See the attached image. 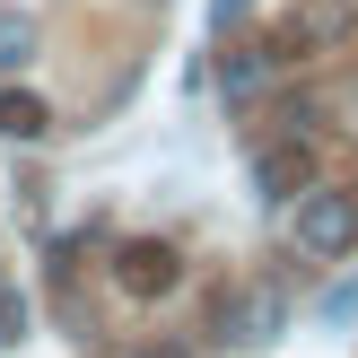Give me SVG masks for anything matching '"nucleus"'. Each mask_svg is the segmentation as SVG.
Segmentation results:
<instances>
[{
    "instance_id": "obj_1",
    "label": "nucleus",
    "mask_w": 358,
    "mask_h": 358,
    "mask_svg": "<svg viewBox=\"0 0 358 358\" xmlns=\"http://www.w3.org/2000/svg\"><path fill=\"white\" fill-rule=\"evenodd\" d=\"M289 236H297L306 262H341L350 245H358V192L350 184H306L289 201Z\"/></svg>"
},
{
    "instance_id": "obj_2",
    "label": "nucleus",
    "mask_w": 358,
    "mask_h": 358,
    "mask_svg": "<svg viewBox=\"0 0 358 358\" xmlns=\"http://www.w3.org/2000/svg\"><path fill=\"white\" fill-rule=\"evenodd\" d=\"M114 280H122V297H166L175 280H184V254L157 245V236H131V245L114 254Z\"/></svg>"
},
{
    "instance_id": "obj_3",
    "label": "nucleus",
    "mask_w": 358,
    "mask_h": 358,
    "mask_svg": "<svg viewBox=\"0 0 358 358\" xmlns=\"http://www.w3.org/2000/svg\"><path fill=\"white\" fill-rule=\"evenodd\" d=\"M271 324H280V289H245L210 306V332H227V341H271Z\"/></svg>"
},
{
    "instance_id": "obj_4",
    "label": "nucleus",
    "mask_w": 358,
    "mask_h": 358,
    "mask_svg": "<svg viewBox=\"0 0 358 358\" xmlns=\"http://www.w3.org/2000/svg\"><path fill=\"white\" fill-rule=\"evenodd\" d=\"M306 175H315V166H306V140H280V149L254 157V184L271 192V201H297V192H306Z\"/></svg>"
},
{
    "instance_id": "obj_5",
    "label": "nucleus",
    "mask_w": 358,
    "mask_h": 358,
    "mask_svg": "<svg viewBox=\"0 0 358 358\" xmlns=\"http://www.w3.org/2000/svg\"><path fill=\"white\" fill-rule=\"evenodd\" d=\"M350 35H358V0H306L289 44H350Z\"/></svg>"
},
{
    "instance_id": "obj_6",
    "label": "nucleus",
    "mask_w": 358,
    "mask_h": 358,
    "mask_svg": "<svg viewBox=\"0 0 358 358\" xmlns=\"http://www.w3.org/2000/svg\"><path fill=\"white\" fill-rule=\"evenodd\" d=\"M0 131H9V140H44L52 131V105L35 96V87H0Z\"/></svg>"
},
{
    "instance_id": "obj_7",
    "label": "nucleus",
    "mask_w": 358,
    "mask_h": 358,
    "mask_svg": "<svg viewBox=\"0 0 358 358\" xmlns=\"http://www.w3.org/2000/svg\"><path fill=\"white\" fill-rule=\"evenodd\" d=\"M27 52H35V17L27 9H0V70H17Z\"/></svg>"
},
{
    "instance_id": "obj_8",
    "label": "nucleus",
    "mask_w": 358,
    "mask_h": 358,
    "mask_svg": "<svg viewBox=\"0 0 358 358\" xmlns=\"http://www.w3.org/2000/svg\"><path fill=\"white\" fill-rule=\"evenodd\" d=\"M219 79H227V96H254V87H262V44H245L236 62L219 70Z\"/></svg>"
},
{
    "instance_id": "obj_9",
    "label": "nucleus",
    "mask_w": 358,
    "mask_h": 358,
    "mask_svg": "<svg viewBox=\"0 0 358 358\" xmlns=\"http://www.w3.org/2000/svg\"><path fill=\"white\" fill-rule=\"evenodd\" d=\"M17 332H27V306H17V297H0V350H17Z\"/></svg>"
},
{
    "instance_id": "obj_10",
    "label": "nucleus",
    "mask_w": 358,
    "mask_h": 358,
    "mask_svg": "<svg viewBox=\"0 0 358 358\" xmlns=\"http://www.w3.org/2000/svg\"><path fill=\"white\" fill-rule=\"evenodd\" d=\"M131 358H201V350H184V341H149V350H131Z\"/></svg>"
},
{
    "instance_id": "obj_11",
    "label": "nucleus",
    "mask_w": 358,
    "mask_h": 358,
    "mask_svg": "<svg viewBox=\"0 0 358 358\" xmlns=\"http://www.w3.org/2000/svg\"><path fill=\"white\" fill-rule=\"evenodd\" d=\"M332 315H358V280H350V289H341V297H332Z\"/></svg>"
},
{
    "instance_id": "obj_12",
    "label": "nucleus",
    "mask_w": 358,
    "mask_h": 358,
    "mask_svg": "<svg viewBox=\"0 0 358 358\" xmlns=\"http://www.w3.org/2000/svg\"><path fill=\"white\" fill-rule=\"evenodd\" d=\"M350 114H358V96H350Z\"/></svg>"
}]
</instances>
